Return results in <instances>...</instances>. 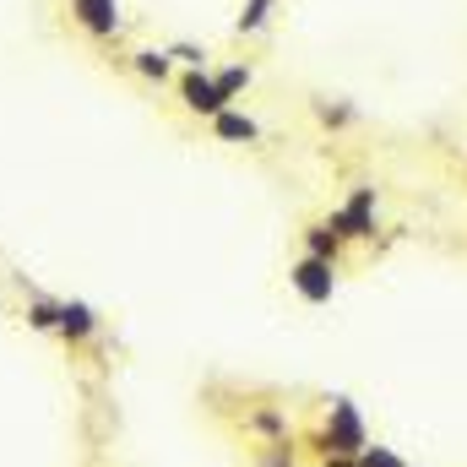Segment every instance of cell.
Listing matches in <instances>:
<instances>
[{"label":"cell","instance_id":"1","mask_svg":"<svg viewBox=\"0 0 467 467\" xmlns=\"http://www.w3.org/2000/svg\"><path fill=\"white\" fill-rule=\"evenodd\" d=\"M321 457H358L364 446H369V430H364V419H358V408H353L348 397H332L327 402V413H321V435L310 441Z\"/></svg>","mask_w":467,"mask_h":467},{"label":"cell","instance_id":"2","mask_svg":"<svg viewBox=\"0 0 467 467\" xmlns=\"http://www.w3.org/2000/svg\"><path fill=\"white\" fill-rule=\"evenodd\" d=\"M288 288H294L305 305H332V294H337V261L299 255V261L288 266Z\"/></svg>","mask_w":467,"mask_h":467},{"label":"cell","instance_id":"3","mask_svg":"<svg viewBox=\"0 0 467 467\" xmlns=\"http://www.w3.org/2000/svg\"><path fill=\"white\" fill-rule=\"evenodd\" d=\"M66 16H71L77 33H88L99 44L125 33V5L119 0H66Z\"/></svg>","mask_w":467,"mask_h":467},{"label":"cell","instance_id":"4","mask_svg":"<svg viewBox=\"0 0 467 467\" xmlns=\"http://www.w3.org/2000/svg\"><path fill=\"white\" fill-rule=\"evenodd\" d=\"M327 223L337 229V239H375V185H353L348 202L327 213Z\"/></svg>","mask_w":467,"mask_h":467},{"label":"cell","instance_id":"5","mask_svg":"<svg viewBox=\"0 0 467 467\" xmlns=\"http://www.w3.org/2000/svg\"><path fill=\"white\" fill-rule=\"evenodd\" d=\"M99 332H104V316H99L88 299H60V327H55V337H60L66 348H88Z\"/></svg>","mask_w":467,"mask_h":467},{"label":"cell","instance_id":"6","mask_svg":"<svg viewBox=\"0 0 467 467\" xmlns=\"http://www.w3.org/2000/svg\"><path fill=\"white\" fill-rule=\"evenodd\" d=\"M180 104H185L191 115H202V119H213V115H223V109H229V99L218 93V82H213V71H207V66H196V71H185V77H180Z\"/></svg>","mask_w":467,"mask_h":467},{"label":"cell","instance_id":"7","mask_svg":"<svg viewBox=\"0 0 467 467\" xmlns=\"http://www.w3.org/2000/svg\"><path fill=\"white\" fill-rule=\"evenodd\" d=\"M213 136L218 141H229V147H250V141H261V125L244 115V109H223V115H213Z\"/></svg>","mask_w":467,"mask_h":467},{"label":"cell","instance_id":"8","mask_svg":"<svg viewBox=\"0 0 467 467\" xmlns=\"http://www.w3.org/2000/svg\"><path fill=\"white\" fill-rule=\"evenodd\" d=\"M305 255H321V261H343V239H337V229L321 218V223H305Z\"/></svg>","mask_w":467,"mask_h":467},{"label":"cell","instance_id":"9","mask_svg":"<svg viewBox=\"0 0 467 467\" xmlns=\"http://www.w3.org/2000/svg\"><path fill=\"white\" fill-rule=\"evenodd\" d=\"M130 71H136L141 82H158V88H163V82L174 77V60H169V49H136V55H130Z\"/></svg>","mask_w":467,"mask_h":467},{"label":"cell","instance_id":"10","mask_svg":"<svg viewBox=\"0 0 467 467\" xmlns=\"http://www.w3.org/2000/svg\"><path fill=\"white\" fill-rule=\"evenodd\" d=\"M27 327L33 332H55L60 327V299H49V294H27Z\"/></svg>","mask_w":467,"mask_h":467},{"label":"cell","instance_id":"11","mask_svg":"<svg viewBox=\"0 0 467 467\" xmlns=\"http://www.w3.org/2000/svg\"><path fill=\"white\" fill-rule=\"evenodd\" d=\"M250 430H255V435H266V441H294L288 413H277V408H255V413H250Z\"/></svg>","mask_w":467,"mask_h":467},{"label":"cell","instance_id":"12","mask_svg":"<svg viewBox=\"0 0 467 467\" xmlns=\"http://www.w3.org/2000/svg\"><path fill=\"white\" fill-rule=\"evenodd\" d=\"M213 82H218V93L234 104V99L255 82V71H250V66H218V71H213Z\"/></svg>","mask_w":467,"mask_h":467},{"label":"cell","instance_id":"13","mask_svg":"<svg viewBox=\"0 0 467 467\" xmlns=\"http://www.w3.org/2000/svg\"><path fill=\"white\" fill-rule=\"evenodd\" d=\"M272 11H277V0H244V5H239V16H234V27H239V33H261Z\"/></svg>","mask_w":467,"mask_h":467},{"label":"cell","instance_id":"14","mask_svg":"<svg viewBox=\"0 0 467 467\" xmlns=\"http://www.w3.org/2000/svg\"><path fill=\"white\" fill-rule=\"evenodd\" d=\"M255 467H299V457H294V441H272L266 451H261V462Z\"/></svg>","mask_w":467,"mask_h":467},{"label":"cell","instance_id":"15","mask_svg":"<svg viewBox=\"0 0 467 467\" xmlns=\"http://www.w3.org/2000/svg\"><path fill=\"white\" fill-rule=\"evenodd\" d=\"M358 467H408V462H402L391 446H364V451H358Z\"/></svg>","mask_w":467,"mask_h":467},{"label":"cell","instance_id":"16","mask_svg":"<svg viewBox=\"0 0 467 467\" xmlns=\"http://www.w3.org/2000/svg\"><path fill=\"white\" fill-rule=\"evenodd\" d=\"M316 119H321V125H332V130H343V125L353 119V109H348V104H327V99H321V104H316Z\"/></svg>","mask_w":467,"mask_h":467},{"label":"cell","instance_id":"17","mask_svg":"<svg viewBox=\"0 0 467 467\" xmlns=\"http://www.w3.org/2000/svg\"><path fill=\"white\" fill-rule=\"evenodd\" d=\"M169 60H185V66L196 71V66H207V49H196V44H185V38H180V44H169Z\"/></svg>","mask_w":467,"mask_h":467},{"label":"cell","instance_id":"18","mask_svg":"<svg viewBox=\"0 0 467 467\" xmlns=\"http://www.w3.org/2000/svg\"><path fill=\"white\" fill-rule=\"evenodd\" d=\"M321 467H358V457H321Z\"/></svg>","mask_w":467,"mask_h":467}]
</instances>
